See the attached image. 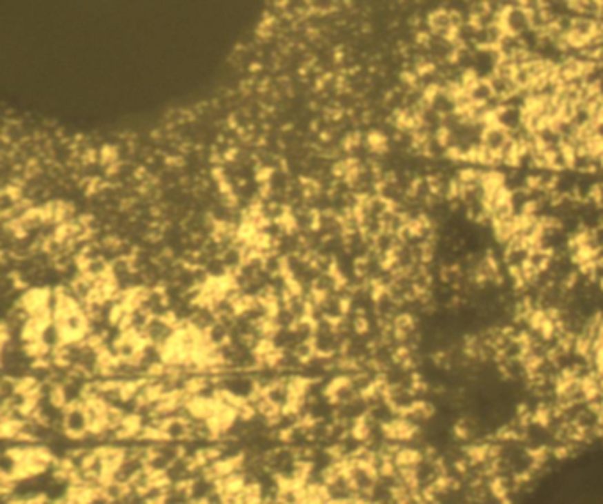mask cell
I'll return each mask as SVG.
<instances>
[{
    "label": "cell",
    "instance_id": "6da1fadb",
    "mask_svg": "<svg viewBox=\"0 0 603 504\" xmlns=\"http://www.w3.org/2000/svg\"><path fill=\"white\" fill-rule=\"evenodd\" d=\"M501 25L506 34L520 37L533 28V18L520 2H510L501 14Z\"/></svg>",
    "mask_w": 603,
    "mask_h": 504
},
{
    "label": "cell",
    "instance_id": "7a4b0ae2",
    "mask_svg": "<svg viewBox=\"0 0 603 504\" xmlns=\"http://www.w3.org/2000/svg\"><path fill=\"white\" fill-rule=\"evenodd\" d=\"M524 108H517V106L510 105H501L494 113H492V119L490 122L501 126L502 129H506L508 133H515L518 129L524 128Z\"/></svg>",
    "mask_w": 603,
    "mask_h": 504
},
{
    "label": "cell",
    "instance_id": "3957f363",
    "mask_svg": "<svg viewBox=\"0 0 603 504\" xmlns=\"http://www.w3.org/2000/svg\"><path fill=\"white\" fill-rule=\"evenodd\" d=\"M64 432L69 437L81 440L90 432L89 421H87L86 411L81 405H75V407L66 409L64 418Z\"/></svg>",
    "mask_w": 603,
    "mask_h": 504
},
{
    "label": "cell",
    "instance_id": "277c9868",
    "mask_svg": "<svg viewBox=\"0 0 603 504\" xmlns=\"http://www.w3.org/2000/svg\"><path fill=\"white\" fill-rule=\"evenodd\" d=\"M510 140H511L510 133H508L506 129H502L501 126L490 122V124L486 126L485 131H483L482 147L499 157V154H501L502 149L510 144Z\"/></svg>",
    "mask_w": 603,
    "mask_h": 504
},
{
    "label": "cell",
    "instance_id": "5b68a950",
    "mask_svg": "<svg viewBox=\"0 0 603 504\" xmlns=\"http://www.w3.org/2000/svg\"><path fill=\"white\" fill-rule=\"evenodd\" d=\"M467 94H469L471 101H473L476 106H485L490 105L492 101L495 99L494 93H492V87H490L488 80H474L473 84L467 87Z\"/></svg>",
    "mask_w": 603,
    "mask_h": 504
}]
</instances>
